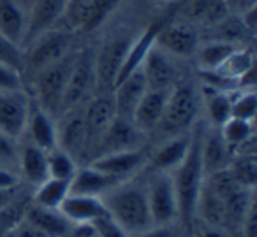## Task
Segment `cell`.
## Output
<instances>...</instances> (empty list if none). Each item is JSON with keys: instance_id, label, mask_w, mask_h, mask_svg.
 I'll list each match as a JSON object with an SVG mask.
<instances>
[{"instance_id": "6da1fadb", "label": "cell", "mask_w": 257, "mask_h": 237, "mask_svg": "<svg viewBox=\"0 0 257 237\" xmlns=\"http://www.w3.org/2000/svg\"><path fill=\"white\" fill-rule=\"evenodd\" d=\"M204 125L196 121L190 130V144L180 165L171 172L175 184L176 200H178V223L183 230L192 228L196 218V202L199 197L201 186L204 183L203 158H201V139H203Z\"/></svg>"}, {"instance_id": "7a4b0ae2", "label": "cell", "mask_w": 257, "mask_h": 237, "mask_svg": "<svg viewBox=\"0 0 257 237\" xmlns=\"http://www.w3.org/2000/svg\"><path fill=\"white\" fill-rule=\"evenodd\" d=\"M107 214L133 237L154 226L145 183L123 179L102 195Z\"/></svg>"}, {"instance_id": "3957f363", "label": "cell", "mask_w": 257, "mask_h": 237, "mask_svg": "<svg viewBox=\"0 0 257 237\" xmlns=\"http://www.w3.org/2000/svg\"><path fill=\"white\" fill-rule=\"evenodd\" d=\"M199 93L190 83H178L171 88L164 114L154 134H161L162 141L190 132L199 113Z\"/></svg>"}, {"instance_id": "277c9868", "label": "cell", "mask_w": 257, "mask_h": 237, "mask_svg": "<svg viewBox=\"0 0 257 237\" xmlns=\"http://www.w3.org/2000/svg\"><path fill=\"white\" fill-rule=\"evenodd\" d=\"M74 57L76 50H72L62 60L32 74V100L53 118H58L62 113V100H64L67 79L71 74L72 64H74Z\"/></svg>"}, {"instance_id": "5b68a950", "label": "cell", "mask_w": 257, "mask_h": 237, "mask_svg": "<svg viewBox=\"0 0 257 237\" xmlns=\"http://www.w3.org/2000/svg\"><path fill=\"white\" fill-rule=\"evenodd\" d=\"M72 50H74L72 32L62 29V27H55V29L46 30V32L34 37L23 48L22 74L27 72L29 76H32L34 72L41 71V69L48 67V65L67 57Z\"/></svg>"}, {"instance_id": "8992f818", "label": "cell", "mask_w": 257, "mask_h": 237, "mask_svg": "<svg viewBox=\"0 0 257 237\" xmlns=\"http://www.w3.org/2000/svg\"><path fill=\"white\" fill-rule=\"evenodd\" d=\"M95 93H97V83H95L93 51L90 48L76 50L74 64H72L71 74H69L67 79L64 100H62V113L86 104V100L92 99Z\"/></svg>"}, {"instance_id": "52a82bcc", "label": "cell", "mask_w": 257, "mask_h": 237, "mask_svg": "<svg viewBox=\"0 0 257 237\" xmlns=\"http://www.w3.org/2000/svg\"><path fill=\"white\" fill-rule=\"evenodd\" d=\"M152 223L157 226L178 223V200L171 172H150L145 181Z\"/></svg>"}, {"instance_id": "ba28073f", "label": "cell", "mask_w": 257, "mask_h": 237, "mask_svg": "<svg viewBox=\"0 0 257 237\" xmlns=\"http://www.w3.org/2000/svg\"><path fill=\"white\" fill-rule=\"evenodd\" d=\"M134 36H114L93 51L97 93H111Z\"/></svg>"}, {"instance_id": "9c48e42d", "label": "cell", "mask_w": 257, "mask_h": 237, "mask_svg": "<svg viewBox=\"0 0 257 237\" xmlns=\"http://www.w3.org/2000/svg\"><path fill=\"white\" fill-rule=\"evenodd\" d=\"M32 99L25 88L0 90V132L18 142L25 134Z\"/></svg>"}, {"instance_id": "30bf717a", "label": "cell", "mask_w": 257, "mask_h": 237, "mask_svg": "<svg viewBox=\"0 0 257 237\" xmlns=\"http://www.w3.org/2000/svg\"><path fill=\"white\" fill-rule=\"evenodd\" d=\"M116 116L113 106L111 93H95L86 104L83 106V118H85V130H86V149L85 160H90L95 146L99 144L100 137L104 135L106 128Z\"/></svg>"}, {"instance_id": "8fae6325", "label": "cell", "mask_w": 257, "mask_h": 237, "mask_svg": "<svg viewBox=\"0 0 257 237\" xmlns=\"http://www.w3.org/2000/svg\"><path fill=\"white\" fill-rule=\"evenodd\" d=\"M155 46H159L173 58H189L196 55L197 46H199V36L194 25L187 22H162L155 36Z\"/></svg>"}, {"instance_id": "7c38bea8", "label": "cell", "mask_w": 257, "mask_h": 237, "mask_svg": "<svg viewBox=\"0 0 257 237\" xmlns=\"http://www.w3.org/2000/svg\"><path fill=\"white\" fill-rule=\"evenodd\" d=\"M145 146V134L136 128V125L131 120L114 116L109 127L106 128L104 135L100 137L99 144L95 146L90 160L97 158L100 155H107V153H116L125 151V149H136ZM88 160V162H90Z\"/></svg>"}, {"instance_id": "4fadbf2b", "label": "cell", "mask_w": 257, "mask_h": 237, "mask_svg": "<svg viewBox=\"0 0 257 237\" xmlns=\"http://www.w3.org/2000/svg\"><path fill=\"white\" fill-rule=\"evenodd\" d=\"M83 106L62 113V120L57 125V146L60 149H64V151H67L71 156H74L76 162L85 158L86 149V130L85 118H83Z\"/></svg>"}, {"instance_id": "5bb4252c", "label": "cell", "mask_w": 257, "mask_h": 237, "mask_svg": "<svg viewBox=\"0 0 257 237\" xmlns=\"http://www.w3.org/2000/svg\"><path fill=\"white\" fill-rule=\"evenodd\" d=\"M147 158L148 151L145 149V146H141V148L136 149H125V151L100 155L97 158L90 160L88 163L95 169L102 170L104 174H109V176L123 181L134 176L140 169H143L147 165Z\"/></svg>"}, {"instance_id": "9a60e30c", "label": "cell", "mask_w": 257, "mask_h": 237, "mask_svg": "<svg viewBox=\"0 0 257 237\" xmlns=\"http://www.w3.org/2000/svg\"><path fill=\"white\" fill-rule=\"evenodd\" d=\"M141 72L145 76L148 90H171L176 85V69L173 57L159 46H152L141 64Z\"/></svg>"}, {"instance_id": "2e32d148", "label": "cell", "mask_w": 257, "mask_h": 237, "mask_svg": "<svg viewBox=\"0 0 257 237\" xmlns=\"http://www.w3.org/2000/svg\"><path fill=\"white\" fill-rule=\"evenodd\" d=\"M147 90H148V86H147V81H145V76H143V72H141V69H138L133 74H128L125 79H121L120 83H116L114 88L111 90V97H113V106H114L116 116L131 120L134 109L138 107L140 100L143 99Z\"/></svg>"}, {"instance_id": "e0dca14e", "label": "cell", "mask_w": 257, "mask_h": 237, "mask_svg": "<svg viewBox=\"0 0 257 237\" xmlns=\"http://www.w3.org/2000/svg\"><path fill=\"white\" fill-rule=\"evenodd\" d=\"M192 130V128H190ZM190 144V132L164 139L154 151H148L147 165L150 172H173L185 156Z\"/></svg>"}, {"instance_id": "ac0fdd59", "label": "cell", "mask_w": 257, "mask_h": 237, "mask_svg": "<svg viewBox=\"0 0 257 237\" xmlns=\"http://www.w3.org/2000/svg\"><path fill=\"white\" fill-rule=\"evenodd\" d=\"M23 219L43 237H67L72 228V223L58 209L43 207L32 200L27 204Z\"/></svg>"}, {"instance_id": "d6986e66", "label": "cell", "mask_w": 257, "mask_h": 237, "mask_svg": "<svg viewBox=\"0 0 257 237\" xmlns=\"http://www.w3.org/2000/svg\"><path fill=\"white\" fill-rule=\"evenodd\" d=\"M169 92H171V90H147L143 99L140 100L138 107L134 109L131 121H133L138 130L143 132L145 135L154 134L157 125L161 123V118H162V114H164Z\"/></svg>"}, {"instance_id": "ffe728a7", "label": "cell", "mask_w": 257, "mask_h": 237, "mask_svg": "<svg viewBox=\"0 0 257 237\" xmlns=\"http://www.w3.org/2000/svg\"><path fill=\"white\" fill-rule=\"evenodd\" d=\"M201 158H203L204 176L224 170L229 167L232 158V149L224 141L218 128L204 127L203 139H201Z\"/></svg>"}, {"instance_id": "44dd1931", "label": "cell", "mask_w": 257, "mask_h": 237, "mask_svg": "<svg viewBox=\"0 0 257 237\" xmlns=\"http://www.w3.org/2000/svg\"><path fill=\"white\" fill-rule=\"evenodd\" d=\"M55 120L57 118H53L50 113L41 109L32 100L25 127L27 141L39 146L44 151H51L53 148H57V123H55Z\"/></svg>"}, {"instance_id": "7402d4cb", "label": "cell", "mask_w": 257, "mask_h": 237, "mask_svg": "<svg viewBox=\"0 0 257 237\" xmlns=\"http://www.w3.org/2000/svg\"><path fill=\"white\" fill-rule=\"evenodd\" d=\"M64 8L65 0H39L27 15V36L23 48L39 34L60 25Z\"/></svg>"}, {"instance_id": "603a6c76", "label": "cell", "mask_w": 257, "mask_h": 237, "mask_svg": "<svg viewBox=\"0 0 257 237\" xmlns=\"http://www.w3.org/2000/svg\"><path fill=\"white\" fill-rule=\"evenodd\" d=\"M58 211L72 223H93L97 218L107 214V209L102 202V197H93V195H79L69 193L60 204Z\"/></svg>"}, {"instance_id": "cb8c5ba5", "label": "cell", "mask_w": 257, "mask_h": 237, "mask_svg": "<svg viewBox=\"0 0 257 237\" xmlns=\"http://www.w3.org/2000/svg\"><path fill=\"white\" fill-rule=\"evenodd\" d=\"M16 162L20 165V177L32 186L48 179V151L41 149L39 146L32 144L30 141L20 144Z\"/></svg>"}, {"instance_id": "d4e9b609", "label": "cell", "mask_w": 257, "mask_h": 237, "mask_svg": "<svg viewBox=\"0 0 257 237\" xmlns=\"http://www.w3.org/2000/svg\"><path fill=\"white\" fill-rule=\"evenodd\" d=\"M120 183V179L104 174L102 170L88 165L78 167L69 183V193H79V195H93V197H102L107 190Z\"/></svg>"}, {"instance_id": "484cf974", "label": "cell", "mask_w": 257, "mask_h": 237, "mask_svg": "<svg viewBox=\"0 0 257 237\" xmlns=\"http://www.w3.org/2000/svg\"><path fill=\"white\" fill-rule=\"evenodd\" d=\"M0 36L23 50L27 36V15L15 0H0Z\"/></svg>"}, {"instance_id": "4316f807", "label": "cell", "mask_w": 257, "mask_h": 237, "mask_svg": "<svg viewBox=\"0 0 257 237\" xmlns=\"http://www.w3.org/2000/svg\"><path fill=\"white\" fill-rule=\"evenodd\" d=\"M194 221H201L206 223V225L225 228V202L206 183H203L199 197H197Z\"/></svg>"}, {"instance_id": "83f0119b", "label": "cell", "mask_w": 257, "mask_h": 237, "mask_svg": "<svg viewBox=\"0 0 257 237\" xmlns=\"http://www.w3.org/2000/svg\"><path fill=\"white\" fill-rule=\"evenodd\" d=\"M255 69V57H253V51L248 48L238 46L220 65L218 69H215L217 74H220L222 78L229 79V81L236 83L238 85L239 79L243 76H246L250 71Z\"/></svg>"}, {"instance_id": "f1b7e54d", "label": "cell", "mask_w": 257, "mask_h": 237, "mask_svg": "<svg viewBox=\"0 0 257 237\" xmlns=\"http://www.w3.org/2000/svg\"><path fill=\"white\" fill-rule=\"evenodd\" d=\"M236 48H238V44L222 39H211L206 41V43H199L196 57L201 65V71H215V69H218Z\"/></svg>"}, {"instance_id": "f546056e", "label": "cell", "mask_w": 257, "mask_h": 237, "mask_svg": "<svg viewBox=\"0 0 257 237\" xmlns=\"http://www.w3.org/2000/svg\"><path fill=\"white\" fill-rule=\"evenodd\" d=\"M69 183L71 181L48 177L41 184H37L30 200L37 205H43V207L58 209L62 202H64V198L69 195Z\"/></svg>"}, {"instance_id": "4dcf8cb0", "label": "cell", "mask_w": 257, "mask_h": 237, "mask_svg": "<svg viewBox=\"0 0 257 237\" xmlns=\"http://www.w3.org/2000/svg\"><path fill=\"white\" fill-rule=\"evenodd\" d=\"M203 97L208 120H210L211 127L218 128L231 118V92L215 90L206 86Z\"/></svg>"}, {"instance_id": "1f68e13d", "label": "cell", "mask_w": 257, "mask_h": 237, "mask_svg": "<svg viewBox=\"0 0 257 237\" xmlns=\"http://www.w3.org/2000/svg\"><path fill=\"white\" fill-rule=\"evenodd\" d=\"M229 172L232 174L239 186L253 190L257 179V162L253 151H239L232 153L231 163H229Z\"/></svg>"}, {"instance_id": "d6a6232c", "label": "cell", "mask_w": 257, "mask_h": 237, "mask_svg": "<svg viewBox=\"0 0 257 237\" xmlns=\"http://www.w3.org/2000/svg\"><path fill=\"white\" fill-rule=\"evenodd\" d=\"M185 16L190 22L204 23V25H215L225 16V2L224 0H192L189 9H185Z\"/></svg>"}, {"instance_id": "836d02e7", "label": "cell", "mask_w": 257, "mask_h": 237, "mask_svg": "<svg viewBox=\"0 0 257 237\" xmlns=\"http://www.w3.org/2000/svg\"><path fill=\"white\" fill-rule=\"evenodd\" d=\"M218 130H220V135L234 153V149H238L239 146L253 139V121H245L231 116L224 125L218 127Z\"/></svg>"}, {"instance_id": "e575fe53", "label": "cell", "mask_w": 257, "mask_h": 237, "mask_svg": "<svg viewBox=\"0 0 257 237\" xmlns=\"http://www.w3.org/2000/svg\"><path fill=\"white\" fill-rule=\"evenodd\" d=\"M257 113V97L253 88H236L231 92V116L253 121Z\"/></svg>"}, {"instance_id": "d590c367", "label": "cell", "mask_w": 257, "mask_h": 237, "mask_svg": "<svg viewBox=\"0 0 257 237\" xmlns=\"http://www.w3.org/2000/svg\"><path fill=\"white\" fill-rule=\"evenodd\" d=\"M76 169H78V162L67 151L60 149L58 146L48 151V177L71 181Z\"/></svg>"}, {"instance_id": "8d00e7d4", "label": "cell", "mask_w": 257, "mask_h": 237, "mask_svg": "<svg viewBox=\"0 0 257 237\" xmlns=\"http://www.w3.org/2000/svg\"><path fill=\"white\" fill-rule=\"evenodd\" d=\"M120 0H90L88 11H86L85 22H83L81 32H95L97 29L106 23V20L113 15L118 8Z\"/></svg>"}, {"instance_id": "74e56055", "label": "cell", "mask_w": 257, "mask_h": 237, "mask_svg": "<svg viewBox=\"0 0 257 237\" xmlns=\"http://www.w3.org/2000/svg\"><path fill=\"white\" fill-rule=\"evenodd\" d=\"M0 62L11 65L22 72L23 67V50L16 44L9 43L6 37L0 36Z\"/></svg>"}, {"instance_id": "f35d334b", "label": "cell", "mask_w": 257, "mask_h": 237, "mask_svg": "<svg viewBox=\"0 0 257 237\" xmlns=\"http://www.w3.org/2000/svg\"><path fill=\"white\" fill-rule=\"evenodd\" d=\"M97 232V237H131L109 214H104L92 223Z\"/></svg>"}, {"instance_id": "ab89813d", "label": "cell", "mask_w": 257, "mask_h": 237, "mask_svg": "<svg viewBox=\"0 0 257 237\" xmlns=\"http://www.w3.org/2000/svg\"><path fill=\"white\" fill-rule=\"evenodd\" d=\"M23 85V74L18 69L0 62V90H22Z\"/></svg>"}, {"instance_id": "60d3db41", "label": "cell", "mask_w": 257, "mask_h": 237, "mask_svg": "<svg viewBox=\"0 0 257 237\" xmlns=\"http://www.w3.org/2000/svg\"><path fill=\"white\" fill-rule=\"evenodd\" d=\"M190 237H232V233L227 232L225 228H222V226L194 221L192 228H190Z\"/></svg>"}, {"instance_id": "b9f144b4", "label": "cell", "mask_w": 257, "mask_h": 237, "mask_svg": "<svg viewBox=\"0 0 257 237\" xmlns=\"http://www.w3.org/2000/svg\"><path fill=\"white\" fill-rule=\"evenodd\" d=\"M16 156H18V142L0 132V162H16Z\"/></svg>"}, {"instance_id": "7bdbcfd3", "label": "cell", "mask_w": 257, "mask_h": 237, "mask_svg": "<svg viewBox=\"0 0 257 237\" xmlns=\"http://www.w3.org/2000/svg\"><path fill=\"white\" fill-rule=\"evenodd\" d=\"M241 237H257V212H255V202L250 205L245 219L241 223Z\"/></svg>"}, {"instance_id": "ee69618b", "label": "cell", "mask_w": 257, "mask_h": 237, "mask_svg": "<svg viewBox=\"0 0 257 237\" xmlns=\"http://www.w3.org/2000/svg\"><path fill=\"white\" fill-rule=\"evenodd\" d=\"M20 198H23V190L22 184L13 188H0V211L9 205H13L15 202H18Z\"/></svg>"}, {"instance_id": "f6af8a7d", "label": "cell", "mask_w": 257, "mask_h": 237, "mask_svg": "<svg viewBox=\"0 0 257 237\" xmlns=\"http://www.w3.org/2000/svg\"><path fill=\"white\" fill-rule=\"evenodd\" d=\"M175 225H166V226H150V228L143 230V232L136 233V235L133 237H178V233L175 232V228H173Z\"/></svg>"}, {"instance_id": "bcb514c9", "label": "cell", "mask_w": 257, "mask_h": 237, "mask_svg": "<svg viewBox=\"0 0 257 237\" xmlns=\"http://www.w3.org/2000/svg\"><path fill=\"white\" fill-rule=\"evenodd\" d=\"M18 184H22V177H20L18 172L0 167V188H13L18 186Z\"/></svg>"}, {"instance_id": "7dc6e473", "label": "cell", "mask_w": 257, "mask_h": 237, "mask_svg": "<svg viewBox=\"0 0 257 237\" xmlns=\"http://www.w3.org/2000/svg\"><path fill=\"white\" fill-rule=\"evenodd\" d=\"M67 237H97V232L92 223H78V225H72Z\"/></svg>"}, {"instance_id": "c3c4849f", "label": "cell", "mask_w": 257, "mask_h": 237, "mask_svg": "<svg viewBox=\"0 0 257 237\" xmlns=\"http://www.w3.org/2000/svg\"><path fill=\"white\" fill-rule=\"evenodd\" d=\"M15 2L22 8V11L25 13V15H29V13L32 11V8L39 2V0H15Z\"/></svg>"}, {"instance_id": "681fc988", "label": "cell", "mask_w": 257, "mask_h": 237, "mask_svg": "<svg viewBox=\"0 0 257 237\" xmlns=\"http://www.w3.org/2000/svg\"><path fill=\"white\" fill-rule=\"evenodd\" d=\"M178 237H190V232L189 230H183L182 233H178Z\"/></svg>"}, {"instance_id": "f907efd6", "label": "cell", "mask_w": 257, "mask_h": 237, "mask_svg": "<svg viewBox=\"0 0 257 237\" xmlns=\"http://www.w3.org/2000/svg\"><path fill=\"white\" fill-rule=\"evenodd\" d=\"M155 2H162V0H155Z\"/></svg>"}]
</instances>
